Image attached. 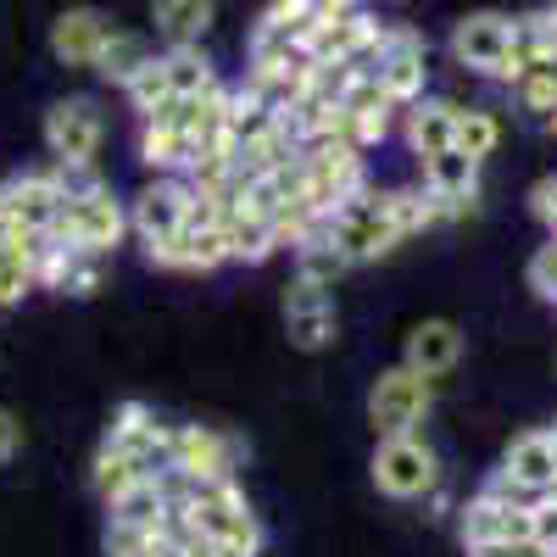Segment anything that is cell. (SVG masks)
I'll return each instance as SVG.
<instances>
[{
    "instance_id": "cell-1",
    "label": "cell",
    "mask_w": 557,
    "mask_h": 557,
    "mask_svg": "<svg viewBox=\"0 0 557 557\" xmlns=\"http://www.w3.org/2000/svg\"><path fill=\"white\" fill-rule=\"evenodd\" d=\"M57 184H62V218L51 228V240L89 251V257H107L128 235L123 201L107 190V178L96 168H57Z\"/></svg>"
},
{
    "instance_id": "cell-2",
    "label": "cell",
    "mask_w": 557,
    "mask_h": 557,
    "mask_svg": "<svg viewBox=\"0 0 557 557\" xmlns=\"http://www.w3.org/2000/svg\"><path fill=\"white\" fill-rule=\"evenodd\" d=\"M201 89H218V73H212V62L201 57V45H184V51L151 57V67L139 73L123 96H128V107L139 112V123H146V117H157L168 101L201 96Z\"/></svg>"
},
{
    "instance_id": "cell-3",
    "label": "cell",
    "mask_w": 557,
    "mask_h": 557,
    "mask_svg": "<svg viewBox=\"0 0 557 557\" xmlns=\"http://www.w3.org/2000/svg\"><path fill=\"white\" fill-rule=\"evenodd\" d=\"M323 235H330V246H335L351 268H357V262H374V257H385V251L401 246L396 223H391L385 190H357L351 201H341V207L330 212V223H323Z\"/></svg>"
},
{
    "instance_id": "cell-4",
    "label": "cell",
    "mask_w": 557,
    "mask_h": 557,
    "mask_svg": "<svg viewBox=\"0 0 557 557\" xmlns=\"http://www.w3.org/2000/svg\"><path fill=\"white\" fill-rule=\"evenodd\" d=\"M184 519H190L207 541H218V546H240V552H257L262 546L257 513L246 507V496H240L235 480L190 485V496H184Z\"/></svg>"
},
{
    "instance_id": "cell-5",
    "label": "cell",
    "mask_w": 557,
    "mask_h": 557,
    "mask_svg": "<svg viewBox=\"0 0 557 557\" xmlns=\"http://www.w3.org/2000/svg\"><path fill=\"white\" fill-rule=\"evenodd\" d=\"M362 73L374 78L396 107L424 101V84H430V45H424V34L407 28V23H391L385 39H380V51H374V62H368Z\"/></svg>"
},
{
    "instance_id": "cell-6",
    "label": "cell",
    "mask_w": 557,
    "mask_h": 557,
    "mask_svg": "<svg viewBox=\"0 0 557 557\" xmlns=\"http://www.w3.org/2000/svg\"><path fill=\"white\" fill-rule=\"evenodd\" d=\"M430 401H435V380L412 374V368H385V374L374 380V391H368V424H374L380 441L418 435Z\"/></svg>"
},
{
    "instance_id": "cell-7",
    "label": "cell",
    "mask_w": 557,
    "mask_h": 557,
    "mask_svg": "<svg viewBox=\"0 0 557 557\" xmlns=\"http://www.w3.org/2000/svg\"><path fill=\"white\" fill-rule=\"evenodd\" d=\"M301 184H307V201L330 218L341 201H351L357 190H368L362 151L341 146V139H312V146H301Z\"/></svg>"
},
{
    "instance_id": "cell-8",
    "label": "cell",
    "mask_w": 557,
    "mask_h": 557,
    "mask_svg": "<svg viewBox=\"0 0 557 557\" xmlns=\"http://www.w3.org/2000/svg\"><path fill=\"white\" fill-rule=\"evenodd\" d=\"M374 485L396 502H418L441 491V457L418 435H391L374 446Z\"/></svg>"
},
{
    "instance_id": "cell-9",
    "label": "cell",
    "mask_w": 557,
    "mask_h": 557,
    "mask_svg": "<svg viewBox=\"0 0 557 557\" xmlns=\"http://www.w3.org/2000/svg\"><path fill=\"white\" fill-rule=\"evenodd\" d=\"M107 139V117L89 96H67L45 112V151L57 168H96V151Z\"/></svg>"
},
{
    "instance_id": "cell-10",
    "label": "cell",
    "mask_w": 557,
    "mask_h": 557,
    "mask_svg": "<svg viewBox=\"0 0 557 557\" xmlns=\"http://www.w3.org/2000/svg\"><path fill=\"white\" fill-rule=\"evenodd\" d=\"M190 201H196L190 178L157 173L146 190L134 196V207H128V228H134L139 240H146V251H151V246H168L178 228H184V218H190Z\"/></svg>"
},
{
    "instance_id": "cell-11",
    "label": "cell",
    "mask_w": 557,
    "mask_h": 557,
    "mask_svg": "<svg viewBox=\"0 0 557 557\" xmlns=\"http://www.w3.org/2000/svg\"><path fill=\"white\" fill-rule=\"evenodd\" d=\"M401 107L385 96V89L368 78V73H357L351 89H346V101H341V112H335L330 139H341V146H351V151H368V146H380V139L391 134V117Z\"/></svg>"
},
{
    "instance_id": "cell-12",
    "label": "cell",
    "mask_w": 557,
    "mask_h": 557,
    "mask_svg": "<svg viewBox=\"0 0 557 557\" xmlns=\"http://www.w3.org/2000/svg\"><path fill=\"white\" fill-rule=\"evenodd\" d=\"M507 51H513V17L507 12H469L451 28V57H457V67H469V73L502 78Z\"/></svg>"
},
{
    "instance_id": "cell-13",
    "label": "cell",
    "mask_w": 557,
    "mask_h": 557,
    "mask_svg": "<svg viewBox=\"0 0 557 557\" xmlns=\"http://www.w3.org/2000/svg\"><path fill=\"white\" fill-rule=\"evenodd\" d=\"M107 446L128 451L146 474H168V469H173V430L157 424V412H151V407H139V401H123V407L112 412Z\"/></svg>"
},
{
    "instance_id": "cell-14",
    "label": "cell",
    "mask_w": 557,
    "mask_h": 557,
    "mask_svg": "<svg viewBox=\"0 0 557 557\" xmlns=\"http://www.w3.org/2000/svg\"><path fill=\"white\" fill-rule=\"evenodd\" d=\"M173 474H184L190 485L235 480V441L207 424H178L173 430Z\"/></svg>"
},
{
    "instance_id": "cell-15",
    "label": "cell",
    "mask_w": 557,
    "mask_h": 557,
    "mask_svg": "<svg viewBox=\"0 0 557 557\" xmlns=\"http://www.w3.org/2000/svg\"><path fill=\"white\" fill-rule=\"evenodd\" d=\"M341 330V312H335V296L312 285V278H296L285 290V335L296 351H323Z\"/></svg>"
},
{
    "instance_id": "cell-16",
    "label": "cell",
    "mask_w": 557,
    "mask_h": 557,
    "mask_svg": "<svg viewBox=\"0 0 557 557\" xmlns=\"http://www.w3.org/2000/svg\"><path fill=\"white\" fill-rule=\"evenodd\" d=\"M0 218H12L28 235H51L62 218V184L57 168L51 173H23L12 184H0Z\"/></svg>"
},
{
    "instance_id": "cell-17",
    "label": "cell",
    "mask_w": 557,
    "mask_h": 557,
    "mask_svg": "<svg viewBox=\"0 0 557 557\" xmlns=\"http://www.w3.org/2000/svg\"><path fill=\"white\" fill-rule=\"evenodd\" d=\"M112 28H117V23H112L101 7H67V12L51 23V57L67 62V67H89V73H96Z\"/></svg>"
},
{
    "instance_id": "cell-18",
    "label": "cell",
    "mask_w": 557,
    "mask_h": 557,
    "mask_svg": "<svg viewBox=\"0 0 557 557\" xmlns=\"http://www.w3.org/2000/svg\"><path fill=\"white\" fill-rule=\"evenodd\" d=\"M424 190L441 201L446 218L474 212V201H480V162L462 157L457 146L441 151V157H430V162H424Z\"/></svg>"
},
{
    "instance_id": "cell-19",
    "label": "cell",
    "mask_w": 557,
    "mask_h": 557,
    "mask_svg": "<svg viewBox=\"0 0 557 557\" xmlns=\"http://www.w3.org/2000/svg\"><path fill=\"white\" fill-rule=\"evenodd\" d=\"M457 362H462V330L451 318H424L401 346V368H412V374H424V380L451 374Z\"/></svg>"
},
{
    "instance_id": "cell-20",
    "label": "cell",
    "mask_w": 557,
    "mask_h": 557,
    "mask_svg": "<svg viewBox=\"0 0 557 557\" xmlns=\"http://www.w3.org/2000/svg\"><path fill=\"white\" fill-rule=\"evenodd\" d=\"M502 474L513 485H524V491H535V496H546L552 480H557V441H552V430H524V435L507 441Z\"/></svg>"
},
{
    "instance_id": "cell-21",
    "label": "cell",
    "mask_w": 557,
    "mask_h": 557,
    "mask_svg": "<svg viewBox=\"0 0 557 557\" xmlns=\"http://www.w3.org/2000/svg\"><path fill=\"white\" fill-rule=\"evenodd\" d=\"M457 112H462L457 101H430V96L407 107V146H412L418 162H430V157L457 146Z\"/></svg>"
},
{
    "instance_id": "cell-22",
    "label": "cell",
    "mask_w": 557,
    "mask_h": 557,
    "mask_svg": "<svg viewBox=\"0 0 557 557\" xmlns=\"http://www.w3.org/2000/svg\"><path fill=\"white\" fill-rule=\"evenodd\" d=\"M513 535H530V507H513V502H496V496H474L462 507V541L469 546H485V541H513Z\"/></svg>"
},
{
    "instance_id": "cell-23",
    "label": "cell",
    "mask_w": 557,
    "mask_h": 557,
    "mask_svg": "<svg viewBox=\"0 0 557 557\" xmlns=\"http://www.w3.org/2000/svg\"><path fill=\"white\" fill-rule=\"evenodd\" d=\"M218 17V0H151V23L168 39V51H184V45H201V34Z\"/></svg>"
},
{
    "instance_id": "cell-24",
    "label": "cell",
    "mask_w": 557,
    "mask_h": 557,
    "mask_svg": "<svg viewBox=\"0 0 557 557\" xmlns=\"http://www.w3.org/2000/svg\"><path fill=\"white\" fill-rule=\"evenodd\" d=\"M139 157H146V168L151 173H190V162H196V139L184 134V128H173V123H139Z\"/></svg>"
},
{
    "instance_id": "cell-25",
    "label": "cell",
    "mask_w": 557,
    "mask_h": 557,
    "mask_svg": "<svg viewBox=\"0 0 557 557\" xmlns=\"http://www.w3.org/2000/svg\"><path fill=\"white\" fill-rule=\"evenodd\" d=\"M151 39L146 34H128V28H112V39H107V51H101V62H96V73L107 78V84H117V89H128L139 73L151 67Z\"/></svg>"
},
{
    "instance_id": "cell-26",
    "label": "cell",
    "mask_w": 557,
    "mask_h": 557,
    "mask_svg": "<svg viewBox=\"0 0 557 557\" xmlns=\"http://www.w3.org/2000/svg\"><path fill=\"white\" fill-rule=\"evenodd\" d=\"M168 507H173V496H168V474H157V480H139L134 491H123L117 502H107V513H112L117 524H162V519H168Z\"/></svg>"
},
{
    "instance_id": "cell-27",
    "label": "cell",
    "mask_w": 557,
    "mask_h": 557,
    "mask_svg": "<svg viewBox=\"0 0 557 557\" xmlns=\"http://www.w3.org/2000/svg\"><path fill=\"white\" fill-rule=\"evenodd\" d=\"M89 480H96V496H101V502H117L123 491H134L139 480H157V474H146L128 451L101 446V451H96V474H89Z\"/></svg>"
},
{
    "instance_id": "cell-28",
    "label": "cell",
    "mask_w": 557,
    "mask_h": 557,
    "mask_svg": "<svg viewBox=\"0 0 557 557\" xmlns=\"http://www.w3.org/2000/svg\"><path fill=\"white\" fill-rule=\"evenodd\" d=\"M496 146H502V123H496V112L462 107V112H457V151H462V157H474V162H485Z\"/></svg>"
},
{
    "instance_id": "cell-29",
    "label": "cell",
    "mask_w": 557,
    "mask_h": 557,
    "mask_svg": "<svg viewBox=\"0 0 557 557\" xmlns=\"http://www.w3.org/2000/svg\"><path fill=\"white\" fill-rule=\"evenodd\" d=\"M346 268H351V262L330 246V235L296 246V278H312V285H323V290H335V278H341Z\"/></svg>"
},
{
    "instance_id": "cell-30",
    "label": "cell",
    "mask_w": 557,
    "mask_h": 557,
    "mask_svg": "<svg viewBox=\"0 0 557 557\" xmlns=\"http://www.w3.org/2000/svg\"><path fill=\"white\" fill-rule=\"evenodd\" d=\"M513 96H519L530 112L552 117V112H557V57H546V62L524 67V73H519V84H513Z\"/></svg>"
},
{
    "instance_id": "cell-31",
    "label": "cell",
    "mask_w": 557,
    "mask_h": 557,
    "mask_svg": "<svg viewBox=\"0 0 557 557\" xmlns=\"http://www.w3.org/2000/svg\"><path fill=\"white\" fill-rule=\"evenodd\" d=\"M162 524H117L107 519V557H157Z\"/></svg>"
},
{
    "instance_id": "cell-32",
    "label": "cell",
    "mask_w": 557,
    "mask_h": 557,
    "mask_svg": "<svg viewBox=\"0 0 557 557\" xmlns=\"http://www.w3.org/2000/svg\"><path fill=\"white\" fill-rule=\"evenodd\" d=\"M530 290H535L541 301H557V235L530 257Z\"/></svg>"
},
{
    "instance_id": "cell-33",
    "label": "cell",
    "mask_w": 557,
    "mask_h": 557,
    "mask_svg": "<svg viewBox=\"0 0 557 557\" xmlns=\"http://www.w3.org/2000/svg\"><path fill=\"white\" fill-rule=\"evenodd\" d=\"M469 557H552L541 541L530 535H513V541H485V546H469Z\"/></svg>"
},
{
    "instance_id": "cell-34",
    "label": "cell",
    "mask_w": 557,
    "mask_h": 557,
    "mask_svg": "<svg viewBox=\"0 0 557 557\" xmlns=\"http://www.w3.org/2000/svg\"><path fill=\"white\" fill-rule=\"evenodd\" d=\"M530 541H541L546 552H557V502L552 496H541L530 507Z\"/></svg>"
},
{
    "instance_id": "cell-35",
    "label": "cell",
    "mask_w": 557,
    "mask_h": 557,
    "mask_svg": "<svg viewBox=\"0 0 557 557\" xmlns=\"http://www.w3.org/2000/svg\"><path fill=\"white\" fill-rule=\"evenodd\" d=\"M23 451V418L12 412V407H0V469Z\"/></svg>"
},
{
    "instance_id": "cell-36",
    "label": "cell",
    "mask_w": 557,
    "mask_h": 557,
    "mask_svg": "<svg viewBox=\"0 0 557 557\" xmlns=\"http://www.w3.org/2000/svg\"><path fill=\"white\" fill-rule=\"evenodd\" d=\"M530 207H535V218L557 235V173H552V178H541L535 190H530Z\"/></svg>"
},
{
    "instance_id": "cell-37",
    "label": "cell",
    "mask_w": 557,
    "mask_h": 557,
    "mask_svg": "<svg viewBox=\"0 0 557 557\" xmlns=\"http://www.w3.org/2000/svg\"><path fill=\"white\" fill-rule=\"evenodd\" d=\"M312 12H318V23H335V17H351L362 7H357V0H312Z\"/></svg>"
},
{
    "instance_id": "cell-38",
    "label": "cell",
    "mask_w": 557,
    "mask_h": 557,
    "mask_svg": "<svg viewBox=\"0 0 557 557\" xmlns=\"http://www.w3.org/2000/svg\"><path fill=\"white\" fill-rule=\"evenodd\" d=\"M546 128H552V134H557V112H552V117H546Z\"/></svg>"
},
{
    "instance_id": "cell-39",
    "label": "cell",
    "mask_w": 557,
    "mask_h": 557,
    "mask_svg": "<svg viewBox=\"0 0 557 557\" xmlns=\"http://www.w3.org/2000/svg\"><path fill=\"white\" fill-rule=\"evenodd\" d=\"M546 496H552V502H557V480H552V491H546Z\"/></svg>"
},
{
    "instance_id": "cell-40",
    "label": "cell",
    "mask_w": 557,
    "mask_h": 557,
    "mask_svg": "<svg viewBox=\"0 0 557 557\" xmlns=\"http://www.w3.org/2000/svg\"><path fill=\"white\" fill-rule=\"evenodd\" d=\"M552 441H557V424H552Z\"/></svg>"
},
{
    "instance_id": "cell-41",
    "label": "cell",
    "mask_w": 557,
    "mask_h": 557,
    "mask_svg": "<svg viewBox=\"0 0 557 557\" xmlns=\"http://www.w3.org/2000/svg\"><path fill=\"white\" fill-rule=\"evenodd\" d=\"M552 307H557V301H552Z\"/></svg>"
}]
</instances>
